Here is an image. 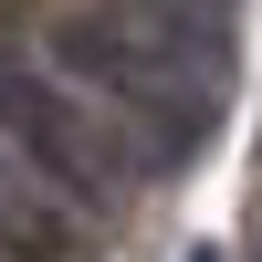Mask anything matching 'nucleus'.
Wrapping results in <instances>:
<instances>
[{
    "mask_svg": "<svg viewBox=\"0 0 262 262\" xmlns=\"http://www.w3.org/2000/svg\"><path fill=\"white\" fill-rule=\"evenodd\" d=\"M53 63L84 84V95L116 105V116L147 137L158 168H179L189 147L210 137V116H221V84H210L200 63H179L126 0H116V11H63V21H53Z\"/></svg>",
    "mask_w": 262,
    "mask_h": 262,
    "instance_id": "f257e3e1",
    "label": "nucleus"
},
{
    "mask_svg": "<svg viewBox=\"0 0 262 262\" xmlns=\"http://www.w3.org/2000/svg\"><path fill=\"white\" fill-rule=\"evenodd\" d=\"M0 137L32 158V179L53 200H74V210H116L126 200V147L74 95H53L42 74H21V63H0Z\"/></svg>",
    "mask_w": 262,
    "mask_h": 262,
    "instance_id": "f03ea898",
    "label": "nucleus"
},
{
    "mask_svg": "<svg viewBox=\"0 0 262 262\" xmlns=\"http://www.w3.org/2000/svg\"><path fill=\"white\" fill-rule=\"evenodd\" d=\"M189 262H221V252H189Z\"/></svg>",
    "mask_w": 262,
    "mask_h": 262,
    "instance_id": "7ed1b4c3",
    "label": "nucleus"
}]
</instances>
